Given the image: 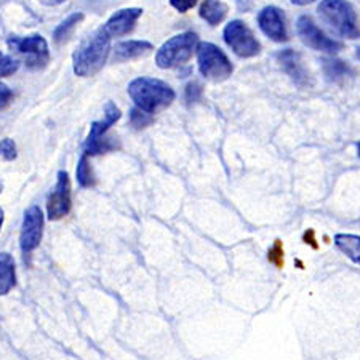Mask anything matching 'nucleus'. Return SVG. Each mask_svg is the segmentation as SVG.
I'll return each instance as SVG.
<instances>
[{
    "label": "nucleus",
    "mask_w": 360,
    "mask_h": 360,
    "mask_svg": "<svg viewBox=\"0 0 360 360\" xmlns=\"http://www.w3.org/2000/svg\"><path fill=\"white\" fill-rule=\"evenodd\" d=\"M111 36L104 27L91 32L72 55L74 72L80 77H91L100 72L111 53Z\"/></svg>",
    "instance_id": "f257e3e1"
},
{
    "label": "nucleus",
    "mask_w": 360,
    "mask_h": 360,
    "mask_svg": "<svg viewBox=\"0 0 360 360\" xmlns=\"http://www.w3.org/2000/svg\"><path fill=\"white\" fill-rule=\"evenodd\" d=\"M129 95L136 108L155 114L175 101V91L164 80L153 77H138L129 85Z\"/></svg>",
    "instance_id": "f03ea898"
},
{
    "label": "nucleus",
    "mask_w": 360,
    "mask_h": 360,
    "mask_svg": "<svg viewBox=\"0 0 360 360\" xmlns=\"http://www.w3.org/2000/svg\"><path fill=\"white\" fill-rule=\"evenodd\" d=\"M319 13L340 36L351 40L360 37L357 13L347 0H322Z\"/></svg>",
    "instance_id": "7ed1b4c3"
},
{
    "label": "nucleus",
    "mask_w": 360,
    "mask_h": 360,
    "mask_svg": "<svg viewBox=\"0 0 360 360\" xmlns=\"http://www.w3.org/2000/svg\"><path fill=\"white\" fill-rule=\"evenodd\" d=\"M199 45V36L195 32H183L172 37L160 46L155 63L160 69H173L188 63Z\"/></svg>",
    "instance_id": "20e7f679"
},
{
    "label": "nucleus",
    "mask_w": 360,
    "mask_h": 360,
    "mask_svg": "<svg viewBox=\"0 0 360 360\" xmlns=\"http://www.w3.org/2000/svg\"><path fill=\"white\" fill-rule=\"evenodd\" d=\"M195 50L199 71L203 77L212 80V82H224L231 77L234 68L219 46L210 42H202L197 45Z\"/></svg>",
    "instance_id": "39448f33"
},
{
    "label": "nucleus",
    "mask_w": 360,
    "mask_h": 360,
    "mask_svg": "<svg viewBox=\"0 0 360 360\" xmlns=\"http://www.w3.org/2000/svg\"><path fill=\"white\" fill-rule=\"evenodd\" d=\"M224 42L239 58H253L259 55L261 44L253 36L252 29L240 20H234L226 25L223 32Z\"/></svg>",
    "instance_id": "423d86ee"
},
{
    "label": "nucleus",
    "mask_w": 360,
    "mask_h": 360,
    "mask_svg": "<svg viewBox=\"0 0 360 360\" xmlns=\"http://www.w3.org/2000/svg\"><path fill=\"white\" fill-rule=\"evenodd\" d=\"M296 32H298L300 39L303 40V44L311 46L317 51H323V53H338L342 49V44L338 40L330 39L322 29L314 22L311 16L303 15L300 16L296 21Z\"/></svg>",
    "instance_id": "0eeeda50"
},
{
    "label": "nucleus",
    "mask_w": 360,
    "mask_h": 360,
    "mask_svg": "<svg viewBox=\"0 0 360 360\" xmlns=\"http://www.w3.org/2000/svg\"><path fill=\"white\" fill-rule=\"evenodd\" d=\"M8 46L16 53L25 55L27 58V66L32 69H42L50 61V51L46 40L42 36L29 37H10Z\"/></svg>",
    "instance_id": "6e6552de"
},
{
    "label": "nucleus",
    "mask_w": 360,
    "mask_h": 360,
    "mask_svg": "<svg viewBox=\"0 0 360 360\" xmlns=\"http://www.w3.org/2000/svg\"><path fill=\"white\" fill-rule=\"evenodd\" d=\"M71 179H69L68 172H58V179L55 189L51 191L46 203V213H49L50 221L65 218L71 212Z\"/></svg>",
    "instance_id": "1a4fd4ad"
},
{
    "label": "nucleus",
    "mask_w": 360,
    "mask_h": 360,
    "mask_svg": "<svg viewBox=\"0 0 360 360\" xmlns=\"http://www.w3.org/2000/svg\"><path fill=\"white\" fill-rule=\"evenodd\" d=\"M44 232V213L37 205L29 207L25 218H22L21 226V236H20V245L21 252L27 255L34 252L39 247L40 240H42Z\"/></svg>",
    "instance_id": "9d476101"
},
{
    "label": "nucleus",
    "mask_w": 360,
    "mask_h": 360,
    "mask_svg": "<svg viewBox=\"0 0 360 360\" xmlns=\"http://www.w3.org/2000/svg\"><path fill=\"white\" fill-rule=\"evenodd\" d=\"M277 61L283 69V72H285L296 85L301 86V89H311V86L314 85V79H312L311 72L306 69L303 58H301L300 53H296L295 50L287 49L278 51Z\"/></svg>",
    "instance_id": "9b49d317"
},
{
    "label": "nucleus",
    "mask_w": 360,
    "mask_h": 360,
    "mask_svg": "<svg viewBox=\"0 0 360 360\" xmlns=\"http://www.w3.org/2000/svg\"><path fill=\"white\" fill-rule=\"evenodd\" d=\"M258 26L264 36H268L274 42H287L288 31L285 25V18L281 8L277 7H264L258 13Z\"/></svg>",
    "instance_id": "f8f14e48"
},
{
    "label": "nucleus",
    "mask_w": 360,
    "mask_h": 360,
    "mask_svg": "<svg viewBox=\"0 0 360 360\" xmlns=\"http://www.w3.org/2000/svg\"><path fill=\"white\" fill-rule=\"evenodd\" d=\"M143 10L141 8H124L114 13L111 18L104 25V31H106L111 37H120L125 36L133 31L136 21L141 18Z\"/></svg>",
    "instance_id": "ddd939ff"
},
{
    "label": "nucleus",
    "mask_w": 360,
    "mask_h": 360,
    "mask_svg": "<svg viewBox=\"0 0 360 360\" xmlns=\"http://www.w3.org/2000/svg\"><path fill=\"white\" fill-rule=\"evenodd\" d=\"M153 50V44L144 42V40H125V42H119L114 46V61L122 63L135 60V58L148 55Z\"/></svg>",
    "instance_id": "4468645a"
},
{
    "label": "nucleus",
    "mask_w": 360,
    "mask_h": 360,
    "mask_svg": "<svg viewBox=\"0 0 360 360\" xmlns=\"http://www.w3.org/2000/svg\"><path fill=\"white\" fill-rule=\"evenodd\" d=\"M120 115H122L120 109L115 106L112 101H108L106 106H104V119L93 122L91 129H90V135H89V138H86V143H93V141H96V139L103 138L104 133L109 130V127H112L115 122L120 119Z\"/></svg>",
    "instance_id": "2eb2a0df"
},
{
    "label": "nucleus",
    "mask_w": 360,
    "mask_h": 360,
    "mask_svg": "<svg viewBox=\"0 0 360 360\" xmlns=\"http://www.w3.org/2000/svg\"><path fill=\"white\" fill-rule=\"evenodd\" d=\"M322 69L325 77L333 84L345 82L346 79L354 75V69L349 65H346L345 61L336 60V58H325V60H322Z\"/></svg>",
    "instance_id": "dca6fc26"
},
{
    "label": "nucleus",
    "mask_w": 360,
    "mask_h": 360,
    "mask_svg": "<svg viewBox=\"0 0 360 360\" xmlns=\"http://www.w3.org/2000/svg\"><path fill=\"white\" fill-rule=\"evenodd\" d=\"M229 7L223 0H203L200 5V18L205 20L210 26H218L228 16Z\"/></svg>",
    "instance_id": "f3484780"
},
{
    "label": "nucleus",
    "mask_w": 360,
    "mask_h": 360,
    "mask_svg": "<svg viewBox=\"0 0 360 360\" xmlns=\"http://www.w3.org/2000/svg\"><path fill=\"white\" fill-rule=\"evenodd\" d=\"M16 283L15 259L10 253L0 252V296L7 295Z\"/></svg>",
    "instance_id": "a211bd4d"
},
{
    "label": "nucleus",
    "mask_w": 360,
    "mask_h": 360,
    "mask_svg": "<svg viewBox=\"0 0 360 360\" xmlns=\"http://www.w3.org/2000/svg\"><path fill=\"white\" fill-rule=\"evenodd\" d=\"M335 245L351 261H354L356 264H360V236L336 234Z\"/></svg>",
    "instance_id": "6ab92c4d"
},
{
    "label": "nucleus",
    "mask_w": 360,
    "mask_h": 360,
    "mask_svg": "<svg viewBox=\"0 0 360 360\" xmlns=\"http://www.w3.org/2000/svg\"><path fill=\"white\" fill-rule=\"evenodd\" d=\"M82 20H84V13H74V15L69 16V18H66L65 21H63L61 25L58 26L55 29V32H53V40H55V42L56 44L66 42V40L72 36L74 29L77 27V25Z\"/></svg>",
    "instance_id": "aec40b11"
},
{
    "label": "nucleus",
    "mask_w": 360,
    "mask_h": 360,
    "mask_svg": "<svg viewBox=\"0 0 360 360\" xmlns=\"http://www.w3.org/2000/svg\"><path fill=\"white\" fill-rule=\"evenodd\" d=\"M75 175H77V181L82 188H91V186H95V176H93V172H91V167L86 154L80 158L77 170H75Z\"/></svg>",
    "instance_id": "412c9836"
},
{
    "label": "nucleus",
    "mask_w": 360,
    "mask_h": 360,
    "mask_svg": "<svg viewBox=\"0 0 360 360\" xmlns=\"http://www.w3.org/2000/svg\"><path fill=\"white\" fill-rule=\"evenodd\" d=\"M130 122L133 127H136V129H143V127H146L153 122V115L139 108H133L130 112Z\"/></svg>",
    "instance_id": "4be33fe9"
},
{
    "label": "nucleus",
    "mask_w": 360,
    "mask_h": 360,
    "mask_svg": "<svg viewBox=\"0 0 360 360\" xmlns=\"http://www.w3.org/2000/svg\"><path fill=\"white\" fill-rule=\"evenodd\" d=\"M18 68H20L18 61L13 60L11 56L0 53V77H8V75L18 71Z\"/></svg>",
    "instance_id": "5701e85b"
},
{
    "label": "nucleus",
    "mask_w": 360,
    "mask_h": 360,
    "mask_svg": "<svg viewBox=\"0 0 360 360\" xmlns=\"http://www.w3.org/2000/svg\"><path fill=\"white\" fill-rule=\"evenodd\" d=\"M0 155H2L5 160H15L16 159V155H18V154H16V144H15L13 139L5 138V139H2V141H0Z\"/></svg>",
    "instance_id": "b1692460"
},
{
    "label": "nucleus",
    "mask_w": 360,
    "mask_h": 360,
    "mask_svg": "<svg viewBox=\"0 0 360 360\" xmlns=\"http://www.w3.org/2000/svg\"><path fill=\"white\" fill-rule=\"evenodd\" d=\"M268 259L277 268H283V247L281 240H276L268 253Z\"/></svg>",
    "instance_id": "393cba45"
},
{
    "label": "nucleus",
    "mask_w": 360,
    "mask_h": 360,
    "mask_svg": "<svg viewBox=\"0 0 360 360\" xmlns=\"http://www.w3.org/2000/svg\"><path fill=\"white\" fill-rule=\"evenodd\" d=\"M202 98V86L197 82H191L186 86V101L197 103Z\"/></svg>",
    "instance_id": "a878e982"
},
{
    "label": "nucleus",
    "mask_w": 360,
    "mask_h": 360,
    "mask_svg": "<svg viewBox=\"0 0 360 360\" xmlns=\"http://www.w3.org/2000/svg\"><path fill=\"white\" fill-rule=\"evenodd\" d=\"M199 0H170V5L175 10H178L179 13H186L191 8H194Z\"/></svg>",
    "instance_id": "bb28decb"
},
{
    "label": "nucleus",
    "mask_w": 360,
    "mask_h": 360,
    "mask_svg": "<svg viewBox=\"0 0 360 360\" xmlns=\"http://www.w3.org/2000/svg\"><path fill=\"white\" fill-rule=\"evenodd\" d=\"M13 100V91H11L7 85L0 82V111L8 106Z\"/></svg>",
    "instance_id": "cd10ccee"
},
{
    "label": "nucleus",
    "mask_w": 360,
    "mask_h": 360,
    "mask_svg": "<svg viewBox=\"0 0 360 360\" xmlns=\"http://www.w3.org/2000/svg\"><path fill=\"white\" fill-rule=\"evenodd\" d=\"M312 2H316V0H292V4L298 5V7H304V5H309Z\"/></svg>",
    "instance_id": "c85d7f7f"
},
{
    "label": "nucleus",
    "mask_w": 360,
    "mask_h": 360,
    "mask_svg": "<svg viewBox=\"0 0 360 360\" xmlns=\"http://www.w3.org/2000/svg\"><path fill=\"white\" fill-rule=\"evenodd\" d=\"M2 224H4V210L0 208V229H2Z\"/></svg>",
    "instance_id": "c756f323"
},
{
    "label": "nucleus",
    "mask_w": 360,
    "mask_h": 360,
    "mask_svg": "<svg viewBox=\"0 0 360 360\" xmlns=\"http://www.w3.org/2000/svg\"><path fill=\"white\" fill-rule=\"evenodd\" d=\"M2 191H4V183L0 181V194H2Z\"/></svg>",
    "instance_id": "7c9ffc66"
},
{
    "label": "nucleus",
    "mask_w": 360,
    "mask_h": 360,
    "mask_svg": "<svg viewBox=\"0 0 360 360\" xmlns=\"http://www.w3.org/2000/svg\"><path fill=\"white\" fill-rule=\"evenodd\" d=\"M357 153H359V158H360V143H357Z\"/></svg>",
    "instance_id": "2f4dec72"
},
{
    "label": "nucleus",
    "mask_w": 360,
    "mask_h": 360,
    "mask_svg": "<svg viewBox=\"0 0 360 360\" xmlns=\"http://www.w3.org/2000/svg\"><path fill=\"white\" fill-rule=\"evenodd\" d=\"M356 55H357V58L360 60V49H357V53Z\"/></svg>",
    "instance_id": "473e14b6"
}]
</instances>
